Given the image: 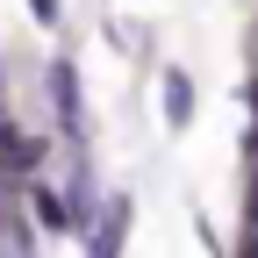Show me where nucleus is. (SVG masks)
Returning a JSON list of instances; mask_svg holds the SVG:
<instances>
[{
  "mask_svg": "<svg viewBox=\"0 0 258 258\" xmlns=\"http://www.w3.org/2000/svg\"><path fill=\"white\" fill-rule=\"evenodd\" d=\"M29 8H36V22H57V0H29Z\"/></svg>",
  "mask_w": 258,
  "mask_h": 258,
  "instance_id": "obj_5",
  "label": "nucleus"
},
{
  "mask_svg": "<svg viewBox=\"0 0 258 258\" xmlns=\"http://www.w3.org/2000/svg\"><path fill=\"white\" fill-rule=\"evenodd\" d=\"M122 230H129V201H108L101 222H93V258H115L122 251Z\"/></svg>",
  "mask_w": 258,
  "mask_h": 258,
  "instance_id": "obj_2",
  "label": "nucleus"
},
{
  "mask_svg": "<svg viewBox=\"0 0 258 258\" xmlns=\"http://www.w3.org/2000/svg\"><path fill=\"white\" fill-rule=\"evenodd\" d=\"M36 222H43V230H72V208H64L50 186H36Z\"/></svg>",
  "mask_w": 258,
  "mask_h": 258,
  "instance_id": "obj_4",
  "label": "nucleus"
},
{
  "mask_svg": "<svg viewBox=\"0 0 258 258\" xmlns=\"http://www.w3.org/2000/svg\"><path fill=\"white\" fill-rule=\"evenodd\" d=\"M186 115H194V79L186 72H165V122L186 129Z\"/></svg>",
  "mask_w": 258,
  "mask_h": 258,
  "instance_id": "obj_3",
  "label": "nucleus"
},
{
  "mask_svg": "<svg viewBox=\"0 0 258 258\" xmlns=\"http://www.w3.org/2000/svg\"><path fill=\"white\" fill-rule=\"evenodd\" d=\"M50 108H57V122L64 129H72V137H86V108H79V72H72V64H50Z\"/></svg>",
  "mask_w": 258,
  "mask_h": 258,
  "instance_id": "obj_1",
  "label": "nucleus"
},
{
  "mask_svg": "<svg viewBox=\"0 0 258 258\" xmlns=\"http://www.w3.org/2000/svg\"><path fill=\"white\" fill-rule=\"evenodd\" d=\"M0 258H29V244H22V237H15V244H8V251H0Z\"/></svg>",
  "mask_w": 258,
  "mask_h": 258,
  "instance_id": "obj_6",
  "label": "nucleus"
}]
</instances>
